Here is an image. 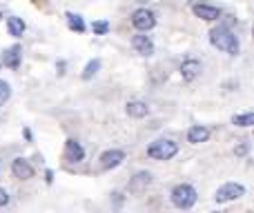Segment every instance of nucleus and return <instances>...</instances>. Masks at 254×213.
Segmentation results:
<instances>
[{"mask_svg": "<svg viewBox=\"0 0 254 213\" xmlns=\"http://www.w3.org/2000/svg\"><path fill=\"white\" fill-rule=\"evenodd\" d=\"M248 151H250V142H248V140H243V142H239L237 147H234V156L237 158H246Z\"/></svg>", "mask_w": 254, "mask_h": 213, "instance_id": "4be33fe9", "label": "nucleus"}, {"mask_svg": "<svg viewBox=\"0 0 254 213\" xmlns=\"http://www.w3.org/2000/svg\"><path fill=\"white\" fill-rule=\"evenodd\" d=\"M0 18H2V11H0Z\"/></svg>", "mask_w": 254, "mask_h": 213, "instance_id": "b1692460", "label": "nucleus"}, {"mask_svg": "<svg viewBox=\"0 0 254 213\" xmlns=\"http://www.w3.org/2000/svg\"><path fill=\"white\" fill-rule=\"evenodd\" d=\"M210 140V129L203 125H194L190 127L188 131V142L190 144H201V142H207Z\"/></svg>", "mask_w": 254, "mask_h": 213, "instance_id": "4468645a", "label": "nucleus"}, {"mask_svg": "<svg viewBox=\"0 0 254 213\" xmlns=\"http://www.w3.org/2000/svg\"><path fill=\"white\" fill-rule=\"evenodd\" d=\"M131 25H134L136 31L147 34V31H152L154 27H156V16H154V11H149L147 7H138L131 13Z\"/></svg>", "mask_w": 254, "mask_h": 213, "instance_id": "20e7f679", "label": "nucleus"}, {"mask_svg": "<svg viewBox=\"0 0 254 213\" xmlns=\"http://www.w3.org/2000/svg\"><path fill=\"white\" fill-rule=\"evenodd\" d=\"M125 111L129 118H145L149 113V107H147V102H143V100H131V102H127Z\"/></svg>", "mask_w": 254, "mask_h": 213, "instance_id": "dca6fc26", "label": "nucleus"}, {"mask_svg": "<svg viewBox=\"0 0 254 213\" xmlns=\"http://www.w3.org/2000/svg\"><path fill=\"white\" fill-rule=\"evenodd\" d=\"M192 11L196 18H201V20H207V22H214L221 18V9L214 7V4H205V2H196L192 4Z\"/></svg>", "mask_w": 254, "mask_h": 213, "instance_id": "6e6552de", "label": "nucleus"}, {"mask_svg": "<svg viewBox=\"0 0 254 213\" xmlns=\"http://www.w3.org/2000/svg\"><path fill=\"white\" fill-rule=\"evenodd\" d=\"M170 198H172V205L179 207V209H192V207L196 205V200H198V193H196V189H194L192 184L181 182V184H176V187L172 189Z\"/></svg>", "mask_w": 254, "mask_h": 213, "instance_id": "f03ea898", "label": "nucleus"}, {"mask_svg": "<svg viewBox=\"0 0 254 213\" xmlns=\"http://www.w3.org/2000/svg\"><path fill=\"white\" fill-rule=\"evenodd\" d=\"M11 173H13V178H18V180H31L36 171H34V167L25 160V158H13Z\"/></svg>", "mask_w": 254, "mask_h": 213, "instance_id": "f8f14e48", "label": "nucleus"}, {"mask_svg": "<svg viewBox=\"0 0 254 213\" xmlns=\"http://www.w3.org/2000/svg\"><path fill=\"white\" fill-rule=\"evenodd\" d=\"M179 153V144L170 138H158L147 147V158L152 160H172Z\"/></svg>", "mask_w": 254, "mask_h": 213, "instance_id": "7ed1b4c3", "label": "nucleus"}, {"mask_svg": "<svg viewBox=\"0 0 254 213\" xmlns=\"http://www.w3.org/2000/svg\"><path fill=\"white\" fill-rule=\"evenodd\" d=\"M123 160H125V151H121V149H107V151L101 153V167L107 171L121 167Z\"/></svg>", "mask_w": 254, "mask_h": 213, "instance_id": "9d476101", "label": "nucleus"}, {"mask_svg": "<svg viewBox=\"0 0 254 213\" xmlns=\"http://www.w3.org/2000/svg\"><path fill=\"white\" fill-rule=\"evenodd\" d=\"M243 196H246V187H243V184L228 182V184H223V187L216 189L214 200L219 202V205H228V202L239 200V198H243Z\"/></svg>", "mask_w": 254, "mask_h": 213, "instance_id": "39448f33", "label": "nucleus"}, {"mask_svg": "<svg viewBox=\"0 0 254 213\" xmlns=\"http://www.w3.org/2000/svg\"><path fill=\"white\" fill-rule=\"evenodd\" d=\"M232 125L234 127H252L254 125V113L252 111L237 113V116H232Z\"/></svg>", "mask_w": 254, "mask_h": 213, "instance_id": "6ab92c4d", "label": "nucleus"}, {"mask_svg": "<svg viewBox=\"0 0 254 213\" xmlns=\"http://www.w3.org/2000/svg\"><path fill=\"white\" fill-rule=\"evenodd\" d=\"M201 71H203L201 60L188 58V60H183V65H181V78H183L185 83H192V80H196L198 76H201Z\"/></svg>", "mask_w": 254, "mask_h": 213, "instance_id": "0eeeda50", "label": "nucleus"}, {"mask_svg": "<svg viewBox=\"0 0 254 213\" xmlns=\"http://www.w3.org/2000/svg\"><path fill=\"white\" fill-rule=\"evenodd\" d=\"M152 173L149 171H138V173L134 175V178H129V182H127V191L129 193H143L147 191V187L152 184Z\"/></svg>", "mask_w": 254, "mask_h": 213, "instance_id": "423d86ee", "label": "nucleus"}, {"mask_svg": "<svg viewBox=\"0 0 254 213\" xmlns=\"http://www.w3.org/2000/svg\"><path fill=\"white\" fill-rule=\"evenodd\" d=\"M22 60V47L20 44H11L9 49H4L2 53V65L9 67V69H18Z\"/></svg>", "mask_w": 254, "mask_h": 213, "instance_id": "ddd939ff", "label": "nucleus"}, {"mask_svg": "<svg viewBox=\"0 0 254 213\" xmlns=\"http://www.w3.org/2000/svg\"><path fill=\"white\" fill-rule=\"evenodd\" d=\"M25 29H27V25H25V20H22V18H18V16H9L7 18V31H9V36H13V38H22Z\"/></svg>", "mask_w": 254, "mask_h": 213, "instance_id": "2eb2a0df", "label": "nucleus"}, {"mask_svg": "<svg viewBox=\"0 0 254 213\" xmlns=\"http://www.w3.org/2000/svg\"><path fill=\"white\" fill-rule=\"evenodd\" d=\"M7 205H9V193L7 189L0 187V207H7Z\"/></svg>", "mask_w": 254, "mask_h": 213, "instance_id": "5701e85b", "label": "nucleus"}, {"mask_svg": "<svg viewBox=\"0 0 254 213\" xmlns=\"http://www.w3.org/2000/svg\"><path fill=\"white\" fill-rule=\"evenodd\" d=\"M63 158H65L67 162H83L85 160V149L83 144L78 142V140L69 138L65 142V153H63Z\"/></svg>", "mask_w": 254, "mask_h": 213, "instance_id": "9b49d317", "label": "nucleus"}, {"mask_svg": "<svg viewBox=\"0 0 254 213\" xmlns=\"http://www.w3.org/2000/svg\"><path fill=\"white\" fill-rule=\"evenodd\" d=\"M110 29H112V27H110V22H107V20H94V22H92V31H94L96 36L110 34Z\"/></svg>", "mask_w": 254, "mask_h": 213, "instance_id": "aec40b11", "label": "nucleus"}, {"mask_svg": "<svg viewBox=\"0 0 254 213\" xmlns=\"http://www.w3.org/2000/svg\"><path fill=\"white\" fill-rule=\"evenodd\" d=\"M9 98H11V87H9L7 80L0 78V105H4Z\"/></svg>", "mask_w": 254, "mask_h": 213, "instance_id": "412c9836", "label": "nucleus"}, {"mask_svg": "<svg viewBox=\"0 0 254 213\" xmlns=\"http://www.w3.org/2000/svg\"><path fill=\"white\" fill-rule=\"evenodd\" d=\"M65 18H67V25H69V29L71 31H76V34H83L87 27H85V20L78 16V13H74V11H67L65 13Z\"/></svg>", "mask_w": 254, "mask_h": 213, "instance_id": "f3484780", "label": "nucleus"}, {"mask_svg": "<svg viewBox=\"0 0 254 213\" xmlns=\"http://www.w3.org/2000/svg\"><path fill=\"white\" fill-rule=\"evenodd\" d=\"M210 44L219 51H225L228 56H237L241 51V43H239L237 34L228 27H216L210 31Z\"/></svg>", "mask_w": 254, "mask_h": 213, "instance_id": "f257e3e1", "label": "nucleus"}, {"mask_svg": "<svg viewBox=\"0 0 254 213\" xmlns=\"http://www.w3.org/2000/svg\"><path fill=\"white\" fill-rule=\"evenodd\" d=\"M98 69H101V60H98V58H94V60H89L87 65H85V69H83V80H92L94 76L98 74Z\"/></svg>", "mask_w": 254, "mask_h": 213, "instance_id": "a211bd4d", "label": "nucleus"}, {"mask_svg": "<svg viewBox=\"0 0 254 213\" xmlns=\"http://www.w3.org/2000/svg\"><path fill=\"white\" fill-rule=\"evenodd\" d=\"M131 47L136 49V53H140V56H145V58L154 56V40L149 38V36H145L143 31H138V34L131 38Z\"/></svg>", "mask_w": 254, "mask_h": 213, "instance_id": "1a4fd4ad", "label": "nucleus"}]
</instances>
